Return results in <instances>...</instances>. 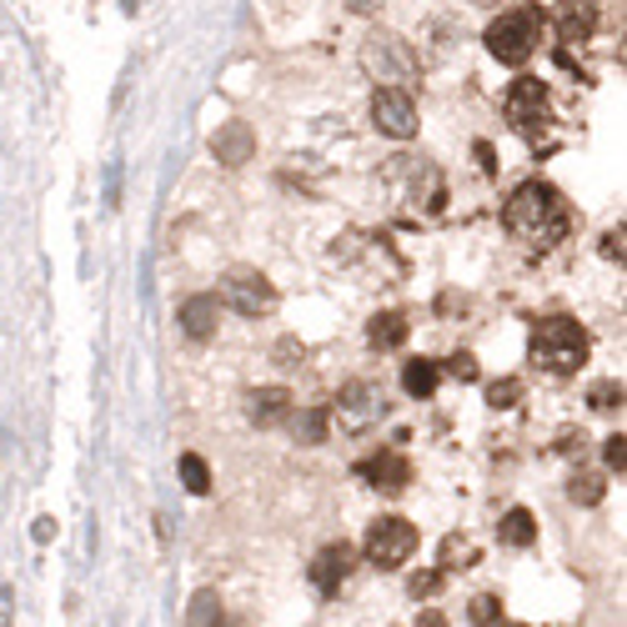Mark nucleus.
<instances>
[{
  "label": "nucleus",
  "instance_id": "nucleus-27",
  "mask_svg": "<svg viewBox=\"0 0 627 627\" xmlns=\"http://www.w3.org/2000/svg\"><path fill=\"white\" fill-rule=\"evenodd\" d=\"M467 617H472V627H492L502 617V603H498V597H472Z\"/></svg>",
  "mask_w": 627,
  "mask_h": 627
},
{
  "label": "nucleus",
  "instance_id": "nucleus-34",
  "mask_svg": "<svg viewBox=\"0 0 627 627\" xmlns=\"http://www.w3.org/2000/svg\"><path fill=\"white\" fill-rule=\"evenodd\" d=\"M346 5H352V11H372V0H346Z\"/></svg>",
  "mask_w": 627,
  "mask_h": 627
},
{
  "label": "nucleus",
  "instance_id": "nucleus-30",
  "mask_svg": "<svg viewBox=\"0 0 627 627\" xmlns=\"http://www.w3.org/2000/svg\"><path fill=\"white\" fill-rule=\"evenodd\" d=\"M607 467L623 477V467H627V437H623V432H617V437H607Z\"/></svg>",
  "mask_w": 627,
  "mask_h": 627
},
{
  "label": "nucleus",
  "instance_id": "nucleus-21",
  "mask_svg": "<svg viewBox=\"0 0 627 627\" xmlns=\"http://www.w3.org/2000/svg\"><path fill=\"white\" fill-rule=\"evenodd\" d=\"M603 492H607V482L597 472H578L568 482V498L578 502V508H597V502H603Z\"/></svg>",
  "mask_w": 627,
  "mask_h": 627
},
{
  "label": "nucleus",
  "instance_id": "nucleus-22",
  "mask_svg": "<svg viewBox=\"0 0 627 627\" xmlns=\"http://www.w3.org/2000/svg\"><path fill=\"white\" fill-rule=\"evenodd\" d=\"M181 482H186V492L202 498V492H212V467H206L196 452H186V457H181Z\"/></svg>",
  "mask_w": 627,
  "mask_h": 627
},
{
  "label": "nucleus",
  "instance_id": "nucleus-23",
  "mask_svg": "<svg viewBox=\"0 0 627 627\" xmlns=\"http://www.w3.org/2000/svg\"><path fill=\"white\" fill-rule=\"evenodd\" d=\"M472 562H477V547L467 543V537H447V543H442V572L472 568Z\"/></svg>",
  "mask_w": 627,
  "mask_h": 627
},
{
  "label": "nucleus",
  "instance_id": "nucleus-26",
  "mask_svg": "<svg viewBox=\"0 0 627 627\" xmlns=\"http://www.w3.org/2000/svg\"><path fill=\"white\" fill-rule=\"evenodd\" d=\"M407 592H412L417 603H426V597H437V592H442V568H432V572H417V578L407 582Z\"/></svg>",
  "mask_w": 627,
  "mask_h": 627
},
{
  "label": "nucleus",
  "instance_id": "nucleus-4",
  "mask_svg": "<svg viewBox=\"0 0 627 627\" xmlns=\"http://www.w3.org/2000/svg\"><path fill=\"white\" fill-rule=\"evenodd\" d=\"M367 562L381 572H397L407 562V557L417 552V527L407 517H377L367 527Z\"/></svg>",
  "mask_w": 627,
  "mask_h": 627
},
{
  "label": "nucleus",
  "instance_id": "nucleus-7",
  "mask_svg": "<svg viewBox=\"0 0 627 627\" xmlns=\"http://www.w3.org/2000/svg\"><path fill=\"white\" fill-rule=\"evenodd\" d=\"M221 301L237 311V317H266V311L276 307V286L261 272H251V266H237V272H226V282H221Z\"/></svg>",
  "mask_w": 627,
  "mask_h": 627
},
{
  "label": "nucleus",
  "instance_id": "nucleus-19",
  "mask_svg": "<svg viewBox=\"0 0 627 627\" xmlns=\"http://www.w3.org/2000/svg\"><path fill=\"white\" fill-rule=\"evenodd\" d=\"M402 387L412 391V397H432V391L442 387V367L437 362H426V356H417V362L402 367Z\"/></svg>",
  "mask_w": 627,
  "mask_h": 627
},
{
  "label": "nucleus",
  "instance_id": "nucleus-12",
  "mask_svg": "<svg viewBox=\"0 0 627 627\" xmlns=\"http://www.w3.org/2000/svg\"><path fill=\"white\" fill-rule=\"evenodd\" d=\"M337 412H342L352 426L377 422V417H381V397H377V387H367V381H346V387L337 391Z\"/></svg>",
  "mask_w": 627,
  "mask_h": 627
},
{
  "label": "nucleus",
  "instance_id": "nucleus-8",
  "mask_svg": "<svg viewBox=\"0 0 627 627\" xmlns=\"http://www.w3.org/2000/svg\"><path fill=\"white\" fill-rule=\"evenodd\" d=\"M372 121H377L381 136L407 141V136H417V101L402 86H381V91L372 95Z\"/></svg>",
  "mask_w": 627,
  "mask_h": 627
},
{
  "label": "nucleus",
  "instance_id": "nucleus-18",
  "mask_svg": "<svg viewBox=\"0 0 627 627\" xmlns=\"http://www.w3.org/2000/svg\"><path fill=\"white\" fill-rule=\"evenodd\" d=\"M367 337H372L377 352H397V346L407 342V317H402V311H381V317H372Z\"/></svg>",
  "mask_w": 627,
  "mask_h": 627
},
{
  "label": "nucleus",
  "instance_id": "nucleus-29",
  "mask_svg": "<svg viewBox=\"0 0 627 627\" xmlns=\"http://www.w3.org/2000/svg\"><path fill=\"white\" fill-rule=\"evenodd\" d=\"M623 241H627V231H623V226H613V231H607V237H603V256H607V261H617V266H623V256H627V247H623Z\"/></svg>",
  "mask_w": 627,
  "mask_h": 627
},
{
  "label": "nucleus",
  "instance_id": "nucleus-2",
  "mask_svg": "<svg viewBox=\"0 0 627 627\" xmlns=\"http://www.w3.org/2000/svg\"><path fill=\"white\" fill-rule=\"evenodd\" d=\"M588 332L572 317H547L533 327V362L552 377H572L578 367H588Z\"/></svg>",
  "mask_w": 627,
  "mask_h": 627
},
{
  "label": "nucleus",
  "instance_id": "nucleus-28",
  "mask_svg": "<svg viewBox=\"0 0 627 627\" xmlns=\"http://www.w3.org/2000/svg\"><path fill=\"white\" fill-rule=\"evenodd\" d=\"M447 372H452L457 381H477V356H472V352H457V356L447 362Z\"/></svg>",
  "mask_w": 627,
  "mask_h": 627
},
{
  "label": "nucleus",
  "instance_id": "nucleus-16",
  "mask_svg": "<svg viewBox=\"0 0 627 627\" xmlns=\"http://www.w3.org/2000/svg\"><path fill=\"white\" fill-rule=\"evenodd\" d=\"M498 543H502V547H533V543H537V517H533L527 508L502 512V522H498Z\"/></svg>",
  "mask_w": 627,
  "mask_h": 627
},
{
  "label": "nucleus",
  "instance_id": "nucleus-9",
  "mask_svg": "<svg viewBox=\"0 0 627 627\" xmlns=\"http://www.w3.org/2000/svg\"><path fill=\"white\" fill-rule=\"evenodd\" d=\"M352 568H356V547L352 543H332V547H321L317 562H311V582H317L321 597H337L342 582L352 578Z\"/></svg>",
  "mask_w": 627,
  "mask_h": 627
},
{
  "label": "nucleus",
  "instance_id": "nucleus-33",
  "mask_svg": "<svg viewBox=\"0 0 627 627\" xmlns=\"http://www.w3.org/2000/svg\"><path fill=\"white\" fill-rule=\"evenodd\" d=\"M477 161H482V171H498V161H492V146L477 141Z\"/></svg>",
  "mask_w": 627,
  "mask_h": 627
},
{
  "label": "nucleus",
  "instance_id": "nucleus-35",
  "mask_svg": "<svg viewBox=\"0 0 627 627\" xmlns=\"http://www.w3.org/2000/svg\"><path fill=\"white\" fill-rule=\"evenodd\" d=\"M492 627H517V623H502V617H498V623H492Z\"/></svg>",
  "mask_w": 627,
  "mask_h": 627
},
{
  "label": "nucleus",
  "instance_id": "nucleus-11",
  "mask_svg": "<svg viewBox=\"0 0 627 627\" xmlns=\"http://www.w3.org/2000/svg\"><path fill=\"white\" fill-rule=\"evenodd\" d=\"M356 477H367L377 492H402V487L412 482V461H407L402 452H377V457H367L356 467Z\"/></svg>",
  "mask_w": 627,
  "mask_h": 627
},
{
  "label": "nucleus",
  "instance_id": "nucleus-17",
  "mask_svg": "<svg viewBox=\"0 0 627 627\" xmlns=\"http://www.w3.org/2000/svg\"><path fill=\"white\" fill-rule=\"evenodd\" d=\"M286 426L301 447H317L327 442V407H307V412H286Z\"/></svg>",
  "mask_w": 627,
  "mask_h": 627
},
{
  "label": "nucleus",
  "instance_id": "nucleus-15",
  "mask_svg": "<svg viewBox=\"0 0 627 627\" xmlns=\"http://www.w3.org/2000/svg\"><path fill=\"white\" fill-rule=\"evenodd\" d=\"M286 412H292V391L286 387H256L247 397V417L256 426H276V422H286Z\"/></svg>",
  "mask_w": 627,
  "mask_h": 627
},
{
  "label": "nucleus",
  "instance_id": "nucleus-5",
  "mask_svg": "<svg viewBox=\"0 0 627 627\" xmlns=\"http://www.w3.org/2000/svg\"><path fill=\"white\" fill-rule=\"evenodd\" d=\"M508 121H512V130H522L527 141H537L547 126H552V101H547V86L543 81H533V76H522L517 86L508 91Z\"/></svg>",
  "mask_w": 627,
  "mask_h": 627
},
{
  "label": "nucleus",
  "instance_id": "nucleus-32",
  "mask_svg": "<svg viewBox=\"0 0 627 627\" xmlns=\"http://www.w3.org/2000/svg\"><path fill=\"white\" fill-rule=\"evenodd\" d=\"M276 356H282V367H296V362H301V342H282Z\"/></svg>",
  "mask_w": 627,
  "mask_h": 627
},
{
  "label": "nucleus",
  "instance_id": "nucleus-25",
  "mask_svg": "<svg viewBox=\"0 0 627 627\" xmlns=\"http://www.w3.org/2000/svg\"><path fill=\"white\" fill-rule=\"evenodd\" d=\"M588 407H597V412H613V407H623V381H597V387L588 391Z\"/></svg>",
  "mask_w": 627,
  "mask_h": 627
},
{
  "label": "nucleus",
  "instance_id": "nucleus-14",
  "mask_svg": "<svg viewBox=\"0 0 627 627\" xmlns=\"http://www.w3.org/2000/svg\"><path fill=\"white\" fill-rule=\"evenodd\" d=\"M216 317H221V307H216V296H186L181 301V332L191 337V342H206V337L216 332Z\"/></svg>",
  "mask_w": 627,
  "mask_h": 627
},
{
  "label": "nucleus",
  "instance_id": "nucleus-20",
  "mask_svg": "<svg viewBox=\"0 0 627 627\" xmlns=\"http://www.w3.org/2000/svg\"><path fill=\"white\" fill-rule=\"evenodd\" d=\"M186 627H221V597L216 592H196L186 603Z\"/></svg>",
  "mask_w": 627,
  "mask_h": 627
},
{
  "label": "nucleus",
  "instance_id": "nucleus-6",
  "mask_svg": "<svg viewBox=\"0 0 627 627\" xmlns=\"http://www.w3.org/2000/svg\"><path fill=\"white\" fill-rule=\"evenodd\" d=\"M362 66H367L377 81H412V76H417V50L407 46L402 36L377 31V36L362 46Z\"/></svg>",
  "mask_w": 627,
  "mask_h": 627
},
{
  "label": "nucleus",
  "instance_id": "nucleus-3",
  "mask_svg": "<svg viewBox=\"0 0 627 627\" xmlns=\"http://www.w3.org/2000/svg\"><path fill=\"white\" fill-rule=\"evenodd\" d=\"M547 31V11L543 5H517V11L498 15L487 25V50L502 60V66H527Z\"/></svg>",
  "mask_w": 627,
  "mask_h": 627
},
{
  "label": "nucleus",
  "instance_id": "nucleus-13",
  "mask_svg": "<svg viewBox=\"0 0 627 627\" xmlns=\"http://www.w3.org/2000/svg\"><path fill=\"white\" fill-rule=\"evenodd\" d=\"M592 31H597V5L592 0H568L557 11V41L562 46H582V41H592Z\"/></svg>",
  "mask_w": 627,
  "mask_h": 627
},
{
  "label": "nucleus",
  "instance_id": "nucleus-1",
  "mask_svg": "<svg viewBox=\"0 0 627 627\" xmlns=\"http://www.w3.org/2000/svg\"><path fill=\"white\" fill-rule=\"evenodd\" d=\"M508 231L527 247H557L572 231V212L552 181H522L508 202Z\"/></svg>",
  "mask_w": 627,
  "mask_h": 627
},
{
  "label": "nucleus",
  "instance_id": "nucleus-10",
  "mask_svg": "<svg viewBox=\"0 0 627 627\" xmlns=\"http://www.w3.org/2000/svg\"><path fill=\"white\" fill-rule=\"evenodd\" d=\"M212 156L221 161V167H247L251 156H256V130L247 126V121H226L221 130L212 136Z\"/></svg>",
  "mask_w": 627,
  "mask_h": 627
},
{
  "label": "nucleus",
  "instance_id": "nucleus-31",
  "mask_svg": "<svg viewBox=\"0 0 627 627\" xmlns=\"http://www.w3.org/2000/svg\"><path fill=\"white\" fill-rule=\"evenodd\" d=\"M15 617V588H0V627H11Z\"/></svg>",
  "mask_w": 627,
  "mask_h": 627
},
{
  "label": "nucleus",
  "instance_id": "nucleus-24",
  "mask_svg": "<svg viewBox=\"0 0 627 627\" xmlns=\"http://www.w3.org/2000/svg\"><path fill=\"white\" fill-rule=\"evenodd\" d=\"M487 402L498 407V412H508V407H517V402H522V381H517V377H502V381H492V387H487Z\"/></svg>",
  "mask_w": 627,
  "mask_h": 627
}]
</instances>
